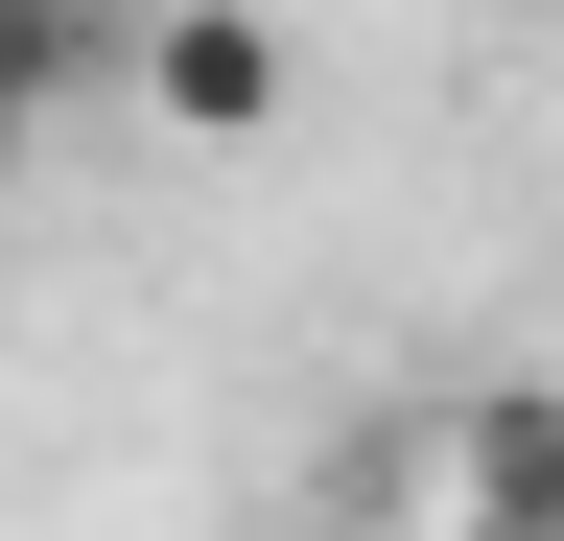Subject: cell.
Here are the masks:
<instances>
[{"mask_svg": "<svg viewBox=\"0 0 564 541\" xmlns=\"http://www.w3.org/2000/svg\"><path fill=\"white\" fill-rule=\"evenodd\" d=\"M141 118H165V142H259L282 118V24L259 0H165V24H141Z\"/></svg>", "mask_w": 564, "mask_h": 541, "instance_id": "cell-1", "label": "cell"}, {"mask_svg": "<svg viewBox=\"0 0 564 541\" xmlns=\"http://www.w3.org/2000/svg\"><path fill=\"white\" fill-rule=\"evenodd\" d=\"M423 470H447V541H541V518H564V400L494 377V400H447V447H423Z\"/></svg>", "mask_w": 564, "mask_h": 541, "instance_id": "cell-2", "label": "cell"}, {"mask_svg": "<svg viewBox=\"0 0 564 541\" xmlns=\"http://www.w3.org/2000/svg\"><path fill=\"white\" fill-rule=\"evenodd\" d=\"M70 72H95V24H70V0H0V188H24V142H47Z\"/></svg>", "mask_w": 564, "mask_h": 541, "instance_id": "cell-3", "label": "cell"}, {"mask_svg": "<svg viewBox=\"0 0 564 541\" xmlns=\"http://www.w3.org/2000/svg\"><path fill=\"white\" fill-rule=\"evenodd\" d=\"M541 541H564V518H541Z\"/></svg>", "mask_w": 564, "mask_h": 541, "instance_id": "cell-4", "label": "cell"}]
</instances>
